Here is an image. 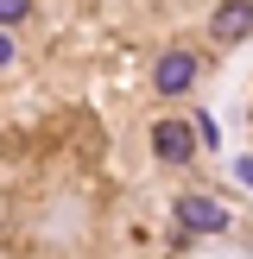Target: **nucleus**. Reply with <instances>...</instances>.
I'll return each mask as SVG.
<instances>
[{"label": "nucleus", "instance_id": "nucleus-7", "mask_svg": "<svg viewBox=\"0 0 253 259\" xmlns=\"http://www.w3.org/2000/svg\"><path fill=\"white\" fill-rule=\"evenodd\" d=\"M13 57H19V45H13V38L0 32V63H13Z\"/></svg>", "mask_w": 253, "mask_h": 259}, {"label": "nucleus", "instance_id": "nucleus-3", "mask_svg": "<svg viewBox=\"0 0 253 259\" xmlns=\"http://www.w3.org/2000/svg\"><path fill=\"white\" fill-rule=\"evenodd\" d=\"M209 32L222 38V45H234V38H253V0H222L209 19Z\"/></svg>", "mask_w": 253, "mask_h": 259}, {"label": "nucleus", "instance_id": "nucleus-4", "mask_svg": "<svg viewBox=\"0 0 253 259\" xmlns=\"http://www.w3.org/2000/svg\"><path fill=\"white\" fill-rule=\"evenodd\" d=\"M152 152L171 158V164H184L190 152H196V133H190L184 120H158V126H152Z\"/></svg>", "mask_w": 253, "mask_h": 259}, {"label": "nucleus", "instance_id": "nucleus-6", "mask_svg": "<svg viewBox=\"0 0 253 259\" xmlns=\"http://www.w3.org/2000/svg\"><path fill=\"white\" fill-rule=\"evenodd\" d=\"M234 177H240V184L253 190V158H234Z\"/></svg>", "mask_w": 253, "mask_h": 259}, {"label": "nucleus", "instance_id": "nucleus-5", "mask_svg": "<svg viewBox=\"0 0 253 259\" xmlns=\"http://www.w3.org/2000/svg\"><path fill=\"white\" fill-rule=\"evenodd\" d=\"M25 7H32V0H0V25H13V19H25Z\"/></svg>", "mask_w": 253, "mask_h": 259}, {"label": "nucleus", "instance_id": "nucleus-1", "mask_svg": "<svg viewBox=\"0 0 253 259\" xmlns=\"http://www.w3.org/2000/svg\"><path fill=\"white\" fill-rule=\"evenodd\" d=\"M196 76H202L196 51H164V57L152 63V89H158V95H184V89H196Z\"/></svg>", "mask_w": 253, "mask_h": 259}, {"label": "nucleus", "instance_id": "nucleus-2", "mask_svg": "<svg viewBox=\"0 0 253 259\" xmlns=\"http://www.w3.org/2000/svg\"><path fill=\"white\" fill-rule=\"evenodd\" d=\"M177 228H184V234H222L228 209L215 196H202V190H190V196H177Z\"/></svg>", "mask_w": 253, "mask_h": 259}]
</instances>
